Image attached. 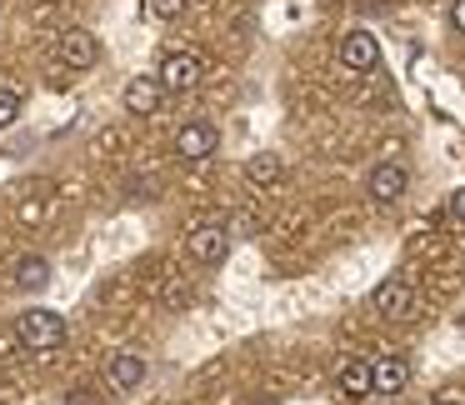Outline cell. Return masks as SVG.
Segmentation results:
<instances>
[{"label": "cell", "instance_id": "cell-3", "mask_svg": "<svg viewBox=\"0 0 465 405\" xmlns=\"http://www.w3.org/2000/svg\"><path fill=\"white\" fill-rule=\"evenodd\" d=\"M55 55H61L65 71H95V65H101V41H95L91 31H81V25H71V31L55 41Z\"/></svg>", "mask_w": 465, "mask_h": 405}, {"label": "cell", "instance_id": "cell-11", "mask_svg": "<svg viewBox=\"0 0 465 405\" xmlns=\"http://www.w3.org/2000/svg\"><path fill=\"white\" fill-rule=\"evenodd\" d=\"M105 380H111V390H135V385L145 380V355L121 351V355L111 361V370H105Z\"/></svg>", "mask_w": 465, "mask_h": 405}, {"label": "cell", "instance_id": "cell-15", "mask_svg": "<svg viewBox=\"0 0 465 405\" xmlns=\"http://www.w3.org/2000/svg\"><path fill=\"white\" fill-rule=\"evenodd\" d=\"M15 121H21V91L0 85V131H11Z\"/></svg>", "mask_w": 465, "mask_h": 405}, {"label": "cell", "instance_id": "cell-14", "mask_svg": "<svg viewBox=\"0 0 465 405\" xmlns=\"http://www.w3.org/2000/svg\"><path fill=\"white\" fill-rule=\"evenodd\" d=\"M15 285H21V291H45V285H51V261H45V255H25V261L15 265Z\"/></svg>", "mask_w": 465, "mask_h": 405}, {"label": "cell", "instance_id": "cell-13", "mask_svg": "<svg viewBox=\"0 0 465 405\" xmlns=\"http://www.w3.org/2000/svg\"><path fill=\"white\" fill-rule=\"evenodd\" d=\"M281 175H285V165H281V155H271V151L245 161V181L251 185H281Z\"/></svg>", "mask_w": 465, "mask_h": 405}, {"label": "cell", "instance_id": "cell-1", "mask_svg": "<svg viewBox=\"0 0 465 405\" xmlns=\"http://www.w3.org/2000/svg\"><path fill=\"white\" fill-rule=\"evenodd\" d=\"M15 335H21L25 351H61L65 345V315L35 305V311H25L21 321H15Z\"/></svg>", "mask_w": 465, "mask_h": 405}, {"label": "cell", "instance_id": "cell-10", "mask_svg": "<svg viewBox=\"0 0 465 405\" xmlns=\"http://www.w3.org/2000/svg\"><path fill=\"white\" fill-rule=\"evenodd\" d=\"M335 385H341L345 400H365V395L375 390V365L371 361H345L341 375H335Z\"/></svg>", "mask_w": 465, "mask_h": 405}, {"label": "cell", "instance_id": "cell-17", "mask_svg": "<svg viewBox=\"0 0 465 405\" xmlns=\"http://www.w3.org/2000/svg\"><path fill=\"white\" fill-rule=\"evenodd\" d=\"M450 25L465 35V0H450Z\"/></svg>", "mask_w": 465, "mask_h": 405}, {"label": "cell", "instance_id": "cell-19", "mask_svg": "<svg viewBox=\"0 0 465 405\" xmlns=\"http://www.w3.org/2000/svg\"><path fill=\"white\" fill-rule=\"evenodd\" d=\"M435 405H455V400H435Z\"/></svg>", "mask_w": 465, "mask_h": 405}, {"label": "cell", "instance_id": "cell-18", "mask_svg": "<svg viewBox=\"0 0 465 405\" xmlns=\"http://www.w3.org/2000/svg\"><path fill=\"white\" fill-rule=\"evenodd\" d=\"M450 215H455V221H460V225H465V185H460V191H455V195H450Z\"/></svg>", "mask_w": 465, "mask_h": 405}, {"label": "cell", "instance_id": "cell-2", "mask_svg": "<svg viewBox=\"0 0 465 405\" xmlns=\"http://www.w3.org/2000/svg\"><path fill=\"white\" fill-rule=\"evenodd\" d=\"M185 255H191L195 265H221L225 255H231V231H225L221 221H201L185 231Z\"/></svg>", "mask_w": 465, "mask_h": 405}, {"label": "cell", "instance_id": "cell-16", "mask_svg": "<svg viewBox=\"0 0 465 405\" xmlns=\"http://www.w3.org/2000/svg\"><path fill=\"white\" fill-rule=\"evenodd\" d=\"M145 11H151L155 21H181V15H185V0H145Z\"/></svg>", "mask_w": 465, "mask_h": 405}, {"label": "cell", "instance_id": "cell-12", "mask_svg": "<svg viewBox=\"0 0 465 405\" xmlns=\"http://www.w3.org/2000/svg\"><path fill=\"white\" fill-rule=\"evenodd\" d=\"M375 365V395H401L405 380H411V365L401 361V355H381Z\"/></svg>", "mask_w": 465, "mask_h": 405}, {"label": "cell", "instance_id": "cell-6", "mask_svg": "<svg viewBox=\"0 0 465 405\" xmlns=\"http://www.w3.org/2000/svg\"><path fill=\"white\" fill-rule=\"evenodd\" d=\"M405 185H411L405 165H401V161H381V165L371 171V181H365V191H371V201L391 205V201H401V195H405Z\"/></svg>", "mask_w": 465, "mask_h": 405}, {"label": "cell", "instance_id": "cell-7", "mask_svg": "<svg viewBox=\"0 0 465 405\" xmlns=\"http://www.w3.org/2000/svg\"><path fill=\"white\" fill-rule=\"evenodd\" d=\"M161 85L165 91H195V85H201V61L185 55V51H171L161 61Z\"/></svg>", "mask_w": 465, "mask_h": 405}, {"label": "cell", "instance_id": "cell-8", "mask_svg": "<svg viewBox=\"0 0 465 405\" xmlns=\"http://www.w3.org/2000/svg\"><path fill=\"white\" fill-rule=\"evenodd\" d=\"M411 301H415V295H411V281H401V275L381 281V285H375V295H371V305L385 315V321H401V315L411 311Z\"/></svg>", "mask_w": 465, "mask_h": 405}, {"label": "cell", "instance_id": "cell-9", "mask_svg": "<svg viewBox=\"0 0 465 405\" xmlns=\"http://www.w3.org/2000/svg\"><path fill=\"white\" fill-rule=\"evenodd\" d=\"M161 95H165L161 75H135V81L125 85V111L131 115H155L161 111Z\"/></svg>", "mask_w": 465, "mask_h": 405}, {"label": "cell", "instance_id": "cell-5", "mask_svg": "<svg viewBox=\"0 0 465 405\" xmlns=\"http://www.w3.org/2000/svg\"><path fill=\"white\" fill-rule=\"evenodd\" d=\"M335 55H341L345 71L371 75L375 65H381V41H375L371 31H345V35H341V45H335Z\"/></svg>", "mask_w": 465, "mask_h": 405}, {"label": "cell", "instance_id": "cell-4", "mask_svg": "<svg viewBox=\"0 0 465 405\" xmlns=\"http://www.w3.org/2000/svg\"><path fill=\"white\" fill-rule=\"evenodd\" d=\"M215 151H221L215 121H185L181 131H175V155H181V161H211Z\"/></svg>", "mask_w": 465, "mask_h": 405}]
</instances>
